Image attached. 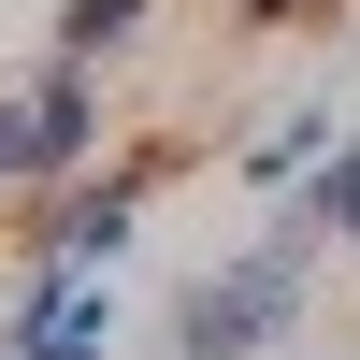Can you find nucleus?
Here are the masks:
<instances>
[{
  "label": "nucleus",
  "mask_w": 360,
  "mask_h": 360,
  "mask_svg": "<svg viewBox=\"0 0 360 360\" xmlns=\"http://www.w3.org/2000/svg\"><path fill=\"white\" fill-rule=\"evenodd\" d=\"M317 231L360 245V144H332V173H317Z\"/></svg>",
  "instance_id": "obj_6"
},
{
  "label": "nucleus",
  "mask_w": 360,
  "mask_h": 360,
  "mask_svg": "<svg viewBox=\"0 0 360 360\" xmlns=\"http://www.w3.org/2000/svg\"><path fill=\"white\" fill-rule=\"evenodd\" d=\"M15 360H101V288L86 274H44V303H29V346Z\"/></svg>",
  "instance_id": "obj_3"
},
{
  "label": "nucleus",
  "mask_w": 360,
  "mask_h": 360,
  "mask_svg": "<svg viewBox=\"0 0 360 360\" xmlns=\"http://www.w3.org/2000/svg\"><path fill=\"white\" fill-rule=\"evenodd\" d=\"M303 259H317V231H274L259 259L202 274L188 303H173V346H188V360H245V346H274L288 317H303Z\"/></svg>",
  "instance_id": "obj_1"
},
{
  "label": "nucleus",
  "mask_w": 360,
  "mask_h": 360,
  "mask_svg": "<svg viewBox=\"0 0 360 360\" xmlns=\"http://www.w3.org/2000/svg\"><path fill=\"white\" fill-rule=\"evenodd\" d=\"M29 115H44V173H72L86 144H101V101H86V58H58V72L29 86Z\"/></svg>",
  "instance_id": "obj_4"
},
{
  "label": "nucleus",
  "mask_w": 360,
  "mask_h": 360,
  "mask_svg": "<svg viewBox=\"0 0 360 360\" xmlns=\"http://www.w3.org/2000/svg\"><path fill=\"white\" fill-rule=\"evenodd\" d=\"M303 159H332V115H288V130L259 144V173H303Z\"/></svg>",
  "instance_id": "obj_7"
},
{
  "label": "nucleus",
  "mask_w": 360,
  "mask_h": 360,
  "mask_svg": "<svg viewBox=\"0 0 360 360\" xmlns=\"http://www.w3.org/2000/svg\"><path fill=\"white\" fill-rule=\"evenodd\" d=\"M130 217H144L130 188H86V202H58V217H44V274H101V259L130 245Z\"/></svg>",
  "instance_id": "obj_2"
},
{
  "label": "nucleus",
  "mask_w": 360,
  "mask_h": 360,
  "mask_svg": "<svg viewBox=\"0 0 360 360\" xmlns=\"http://www.w3.org/2000/svg\"><path fill=\"white\" fill-rule=\"evenodd\" d=\"M144 29V0H72V15H58V58H101V44H130Z\"/></svg>",
  "instance_id": "obj_5"
},
{
  "label": "nucleus",
  "mask_w": 360,
  "mask_h": 360,
  "mask_svg": "<svg viewBox=\"0 0 360 360\" xmlns=\"http://www.w3.org/2000/svg\"><path fill=\"white\" fill-rule=\"evenodd\" d=\"M173 360H188V346H173Z\"/></svg>",
  "instance_id": "obj_9"
},
{
  "label": "nucleus",
  "mask_w": 360,
  "mask_h": 360,
  "mask_svg": "<svg viewBox=\"0 0 360 360\" xmlns=\"http://www.w3.org/2000/svg\"><path fill=\"white\" fill-rule=\"evenodd\" d=\"M0 173H44V115L29 101H0Z\"/></svg>",
  "instance_id": "obj_8"
}]
</instances>
